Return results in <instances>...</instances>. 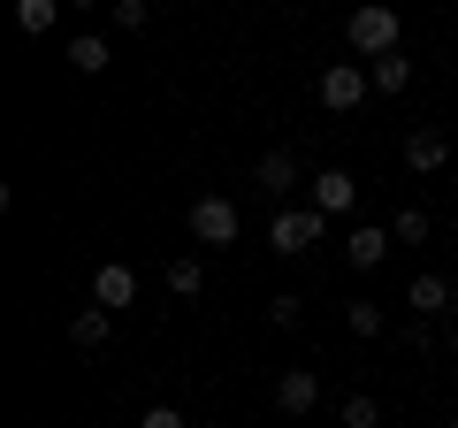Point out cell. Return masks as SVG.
<instances>
[{
  "label": "cell",
  "instance_id": "obj_1",
  "mask_svg": "<svg viewBox=\"0 0 458 428\" xmlns=\"http://www.w3.org/2000/svg\"><path fill=\"white\" fill-rule=\"evenodd\" d=\"M352 54H397V8H352Z\"/></svg>",
  "mask_w": 458,
  "mask_h": 428
},
{
  "label": "cell",
  "instance_id": "obj_2",
  "mask_svg": "<svg viewBox=\"0 0 458 428\" xmlns=\"http://www.w3.org/2000/svg\"><path fill=\"white\" fill-rule=\"evenodd\" d=\"M321 222H328V214H313V207H283L276 222H267V245H276V253H306L313 237H321Z\"/></svg>",
  "mask_w": 458,
  "mask_h": 428
},
{
  "label": "cell",
  "instance_id": "obj_3",
  "mask_svg": "<svg viewBox=\"0 0 458 428\" xmlns=\"http://www.w3.org/2000/svg\"><path fill=\"white\" fill-rule=\"evenodd\" d=\"M367 84H375V77H367L360 62H336V69L321 77V107H336V116H352V107L367 99Z\"/></svg>",
  "mask_w": 458,
  "mask_h": 428
},
{
  "label": "cell",
  "instance_id": "obj_4",
  "mask_svg": "<svg viewBox=\"0 0 458 428\" xmlns=\"http://www.w3.org/2000/svg\"><path fill=\"white\" fill-rule=\"evenodd\" d=\"M191 237L199 245H229L237 237V207L229 199H191Z\"/></svg>",
  "mask_w": 458,
  "mask_h": 428
},
{
  "label": "cell",
  "instance_id": "obj_5",
  "mask_svg": "<svg viewBox=\"0 0 458 428\" xmlns=\"http://www.w3.org/2000/svg\"><path fill=\"white\" fill-rule=\"evenodd\" d=\"M352 199H360V184H352V168H321V176H313V214H344Z\"/></svg>",
  "mask_w": 458,
  "mask_h": 428
},
{
  "label": "cell",
  "instance_id": "obj_6",
  "mask_svg": "<svg viewBox=\"0 0 458 428\" xmlns=\"http://www.w3.org/2000/svg\"><path fill=\"white\" fill-rule=\"evenodd\" d=\"M131 298H138V276H131V268H123V261H107V268H99V276H92V306H131Z\"/></svg>",
  "mask_w": 458,
  "mask_h": 428
},
{
  "label": "cell",
  "instance_id": "obj_7",
  "mask_svg": "<svg viewBox=\"0 0 458 428\" xmlns=\"http://www.w3.org/2000/svg\"><path fill=\"white\" fill-rule=\"evenodd\" d=\"M443 161H451V138H443V131H412L405 138V168H412V176H436Z\"/></svg>",
  "mask_w": 458,
  "mask_h": 428
},
{
  "label": "cell",
  "instance_id": "obj_8",
  "mask_svg": "<svg viewBox=\"0 0 458 428\" xmlns=\"http://www.w3.org/2000/svg\"><path fill=\"white\" fill-rule=\"evenodd\" d=\"M313 398H321L313 367H291V375H276V406H283V413H313Z\"/></svg>",
  "mask_w": 458,
  "mask_h": 428
},
{
  "label": "cell",
  "instance_id": "obj_9",
  "mask_svg": "<svg viewBox=\"0 0 458 428\" xmlns=\"http://www.w3.org/2000/svg\"><path fill=\"white\" fill-rule=\"evenodd\" d=\"M390 245H397L390 230H352V245H344V253H352V268H382V261H390Z\"/></svg>",
  "mask_w": 458,
  "mask_h": 428
},
{
  "label": "cell",
  "instance_id": "obj_10",
  "mask_svg": "<svg viewBox=\"0 0 458 428\" xmlns=\"http://www.w3.org/2000/svg\"><path fill=\"white\" fill-rule=\"evenodd\" d=\"M107 321H114L107 306H84L77 321H69V345H84V352H99V345H107Z\"/></svg>",
  "mask_w": 458,
  "mask_h": 428
},
{
  "label": "cell",
  "instance_id": "obj_11",
  "mask_svg": "<svg viewBox=\"0 0 458 428\" xmlns=\"http://www.w3.org/2000/svg\"><path fill=\"white\" fill-rule=\"evenodd\" d=\"M260 192H298V161L291 153H260Z\"/></svg>",
  "mask_w": 458,
  "mask_h": 428
},
{
  "label": "cell",
  "instance_id": "obj_12",
  "mask_svg": "<svg viewBox=\"0 0 458 428\" xmlns=\"http://www.w3.org/2000/svg\"><path fill=\"white\" fill-rule=\"evenodd\" d=\"M405 306H412V313H443V306H451V283H443V276H412V298H405Z\"/></svg>",
  "mask_w": 458,
  "mask_h": 428
},
{
  "label": "cell",
  "instance_id": "obj_13",
  "mask_svg": "<svg viewBox=\"0 0 458 428\" xmlns=\"http://www.w3.org/2000/svg\"><path fill=\"white\" fill-rule=\"evenodd\" d=\"M69 69H84V77H99V69H107V39H69Z\"/></svg>",
  "mask_w": 458,
  "mask_h": 428
},
{
  "label": "cell",
  "instance_id": "obj_14",
  "mask_svg": "<svg viewBox=\"0 0 458 428\" xmlns=\"http://www.w3.org/2000/svg\"><path fill=\"white\" fill-rule=\"evenodd\" d=\"M367 77H375V92H405V84H412V62H405V54H382Z\"/></svg>",
  "mask_w": 458,
  "mask_h": 428
},
{
  "label": "cell",
  "instance_id": "obj_15",
  "mask_svg": "<svg viewBox=\"0 0 458 428\" xmlns=\"http://www.w3.org/2000/svg\"><path fill=\"white\" fill-rule=\"evenodd\" d=\"M62 0H16V31H54Z\"/></svg>",
  "mask_w": 458,
  "mask_h": 428
},
{
  "label": "cell",
  "instance_id": "obj_16",
  "mask_svg": "<svg viewBox=\"0 0 458 428\" xmlns=\"http://www.w3.org/2000/svg\"><path fill=\"white\" fill-rule=\"evenodd\" d=\"M199 283H207L199 261H168V291H176V298H199Z\"/></svg>",
  "mask_w": 458,
  "mask_h": 428
},
{
  "label": "cell",
  "instance_id": "obj_17",
  "mask_svg": "<svg viewBox=\"0 0 458 428\" xmlns=\"http://www.w3.org/2000/svg\"><path fill=\"white\" fill-rule=\"evenodd\" d=\"M375 421H382V406H375L367 390H352V398H344V428H375Z\"/></svg>",
  "mask_w": 458,
  "mask_h": 428
},
{
  "label": "cell",
  "instance_id": "obj_18",
  "mask_svg": "<svg viewBox=\"0 0 458 428\" xmlns=\"http://www.w3.org/2000/svg\"><path fill=\"white\" fill-rule=\"evenodd\" d=\"M390 237H397V245H420V237H428V214H420V207H405V214H397V230H390Z\"/></svg>",
  "mask_w": 458,
  "mask_h": 428
},
{
  "label": "cell",
  "instance_id": "obj_19",
  "mask_svg": "<svg viewBox=\"0 0 458 428\" xmlns=\"http://www.w3.org/2000/svg\"><path fill=\"white\" fill-rule=\"evenodd\" d=\"M114 23H123V31H146L153 8H146V0H114Z\"/></svg>",
  "mask_w": 458,
  "mask_h": 428
},
{
  "label": "cell",
  "instance_id": "obj_20",
  "mask_svg": "<svg viewBox=\"0 0 458 428\" xmlns=\"http://www.w3.org/2000/svg\"><path fill=\"white\" fill-rule=\"evenodd\" d=\"M352 330H360V337H382V306H367V298H352Z\"/></svg>",
  "mask_w": 458,
  "mask_h": 428
},
{
  "label": "cell",
  "instance_id": "obj_21",
  "mask_svg": "<svg viewBox=\"0 0 458 428\" xmlns=\"http://www.w3.org/2000/svg\"><path fill=\"white\" fill-rule=\"evenodd\" d=\"M267 321L276 330H298V298H267Z\"/></svg>",
  "mask_w": 458,
  "mask_h": 428
},
{
  "label": "cell",
  "instance_id": "obj_22",
  "mask_svg": "<svg viewBox=\"0 0 458 428\" xmlns=\"http://www.w3.org/2000/svg\"><path fill=\"white\" fill-rule=\"evenodd\" d=\"M138 428H183V413L176 406H146V421H138Z\"/></svg>",
  "mask_w": 458,
  "mask_h": 428
},
{
  "label": "cell",
  "instance_id": "obj_23",
  "mask_svg": "<svg viewBox=\"0 0 458 428\" xmlns=\"http://www.w3.org/2000/svg\"><path fill=\"white\" fill-rule=\"evenodd\" d=\"M451 352H458V330H451Z\"/></svg>",
  "mask_w": 458,
  "mask_h": 428
},
{
  "label": "cell",
  "instance_id": "obj_24",
  "mask_svg": "<svg viewBox=\"0 0 458 428\" xmlns=\"http://www.w3.org/2000/svg\"><path fill=\"white\" fill-rule=\"evenodd\" d=\"M451 222H458V207H451Z\"/></svg>",
  "mask_w": 458,
  "mask_h": 428
},
{
  "label": "cell",
  "instance_id": "obj_25",
  "mask_svg": "<svg viewBox=\"0 0 458 428\" xmlns=\"http://www.w3.org/2000/svg\"><path fill=\"white\" fill-rule=\"evenodd\" d=\"M451 428H458V421H451Z\"/></svg>",
  "mask_w": 458,
  "mask_h": 428
}]
</instances>
